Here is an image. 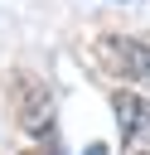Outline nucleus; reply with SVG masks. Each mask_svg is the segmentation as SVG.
I'll return each instance as SVG.
<instances>
[{
  "mask_svg": "<svg viewBox=\"0 0 150 155\" xmlns=\"http://www.w3.org/2000/svg\"><path fill=\"white\" fill-rule=\"evenodd\" d=\"M19 97H24V126L39 136V131H48V121H53V111H48V92L34 82V78H19Z\"/></svg>",
  "mask_w": 150,
  "mask_h": 155,
  "instance_id": "7ed1b4c3",
  "label": "nucleus"
},
{
  "mask_svg": "<svg viewBox=\"0 0 150 155\" xmlns=\"http://www.w3.org/2000/svg\"><path fill=\"white\" fill-rule=\"evenodd\" d=\"M116 126H121V155H150V102L140 92H116L111 97Z\"/></svg>",
  "mask_w": 150,
  "mask_h": 155,
  "instance_id": "f257e3e1",
  "label": "nucleus"
},
{
  "mask_svg": "<svg viewBox=\"0 0 150 155\" xmlns=\"http://www.w3.org/2000/svg\"><path fill=\"white\" fill-rule=\"evenodd\" d=\"M29 155H44V150H29Z\"/></svg>",
  "mask_w": 150,
  "mask_h": 155,
  "instance_id": "39448f33",
  "label": "nucleus"
},
{
  "mask_svg": "<svg viewBox=\"0 0 150 155\" xmlns=\"http://www.w3.org/2000/svg\"><path fill=\"white\" fill-rule=\"evenodd\" d=\"M87 155H106V145H87Z\"/></svg>",
  "mask_w": 150,
  "mask_h": 155,
  "instance_id": "20e7f679",
  "label": "nucleus"
},
{
  "mask_svg": "<svg viewBox=\"0 0 150 155\" xmlns=\"http://www.w3.org/2000/svg\"><path fill=\"white\" fill-rule=\"evenodd\" d=\"M102 58H111V68L140 87H150V44L135 39H102Z\"/></svg>",
  "mask_w": 150,
  "mask_h": 155,
  "instance_id": "f03ea898",
  "label": "nucleus"
}]
</instances>
